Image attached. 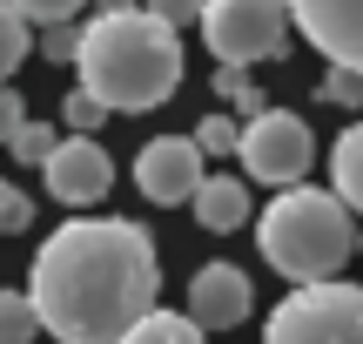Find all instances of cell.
I'll return each instance as SVG.
<instances>
[{"label":"cell","mask_w":363,"mask_h":344,"mask_svg":"<svg viewBox=\"0 0 363 344\" xmlns=\"http://www.w3.org/2000/svg\"><path fill=\"white\" fill-rule=\"evenodd\" d=\"M162 257L155 237L128 216H74L34 257V304L40 331L61 344H121L135 318L155 311Z\"/></svg>","instance_id":"obj_1"},{"label":"cell","mask_w":363,"mask_h":344,"mask_svg":"<svg viewBox=\"0 0 363 344\" xmlns=\"http://www.w3.org/2000/svg\"><path fill=\"white\" fill-rule=\"evenodd\" d=\"M81 95L108 115H148L182 88V34L142 7L94 14L74 41Z\"/></svg>","instance_id":"obj_2"},{"label":"cell","mask_w":363,"mask_h":344,"mask_svg":"<svg viewBox=\"0 0 363 344\" xmlns=\"http://www.w3.org/2000/svg\"><path fill=\"white\" fill-rule=\"evenodd\" d=\"M256 243L269 257V270H283L289 284H323L350 264L357 250V223L330 189H310V183H289L276 189V203L262 210L256 223Z\"/></svg>","instance_id":"obj_3"},{"label":"cell","mask_w":363,"mask_h":344,"mask_svg":"<svg viewBox=\"0 0 363 344\" xmlns=\"http://www.w3.org/2000/svg\"><path fill=\"white\" fill-rule=\"evenodd\" d=\"M262 344H363V291L343 277L296 284L262 324Z\"/></svg>","instance_id":"obj_4"},{"label":"cell","mask_w":363,"mask_h":344,"mask_svg":"<svg viewBox=\"0 0 363 344\" xmlns=\"http://www.w3.org/2000/svg\"><path fill=\"white\" fill-rule=\"evenodd\" d=\"M202 41L222 68H256L289 48V7L283 0H202Z\"/></svg>","instance_id":"obj_5"},{"label":"cell","mask_w":363,"mask_h":344,"mask_svg":"<svg viewBox=\"0 0 363 344\" xmlns=\"http://www.w3.org/2000/svg\"><path fill=\"white\" fill-rule=\"evenodd\" d=\"M235 156H242V176L249 183H303L316 162V135L303 115H289V108H262L249 129H235Z\"/></svg>","instance_id":"obj_6"},{"label":"cell","mask_w":363,"mask_h":344,"mask_svg":"<svg viewBox=\"0 0 363 344\" xmlns=\"http://www.w3.org/2000/svg\"><path fill=\"white\" fill-rule=\"evenodd\" d=\"M40 176H48V196L61 210H88V203H101L115 189V156L94 135H61L48 149V162H40Z\"/></svg>","instance_id":"obj_7"},{"label":"cell","mask_w":363,"mask_h":344,"mask_svg":"<svg viewBox=\"0 0 363 344\" xmlns=\"http://www.w3.org/2000/svg\"><path fill=\"white\" fill-rule=\"evenodd\" d=\"M296 34L323 54L330 68L363 75V0H283Z\"/></svg>","instance_id":"obj_8"},{"label":"cell","mask_w":363,"mask_h":344,"mask_svg":"<svg viewBox=\"0 0 363 344\" xmlns=\"http://www.w3.org/2000/svg\"><path fill=\"white\" fill-rule=\"evenodd\" d=\"M249 311H256V284H249L242 264H202L189 277V311L182 318L195 331H235Z\"/></svg>","instance_id":"obj_9"},{"label":"cell","mask_w":363,"mask_h":344,"mask_svg":"<svg viewBox=\"0 0 363 344\" xmlns=\"http://www.w3.org/2000/svg\"><path fill=\"white\" fill-rule=\"evenodd\" d=\"M202 176H208V169H202V149H195L189 135H155V142L135 156V183H142V196L162 203V210L189 203Z\"/></svg>","instance_id":"obj_10"},{"label":"cell","mask_w":363,"mask_h":344,"mask_svg":"<svg viewBox=\"0 0 363 344\" xmlns=\"http://www.w3.org/2000/svg\"><path fill=\"white\" fill-rule=\"evenodd\" d=\"M189 210H195V223L202 230H242L249 223V183L242 176H202L195 183V196H189Z\"/></svg>","instance_id":"obj_11"},{"label":"cell","mask_w":363,"mask_h":344,"mask_svg":"<svg viewBox=\"0 0 363 344\" xmlns=\"http://www.w3.org/2000/svg\"><path fill=\"white\" fill-rule=\"evenodd\" d=\"M330 196H337L350 216H363V122L343 129L337 149H330Z\"/></svg>","instance_id":"obj_12"},{"label":"cell","mask_w":363,"mask_h":344,"mask_svg":"<svg viewBox=\"0 0 363 344\" xmlns=\"http://www.w3.org/2000/svg\"><path fill=\"white\" fill-rule=\"evenodd\" d=\"M121 344H208V331H195L182 311H148L121 331Z\"/></svg>","instance_id":"obj_13"},{"label":"cell","mask_w":363,"mask_h":344,"mask_svg":"<svg viewBox=\"0 0 363 344\" xmlns=\"http://www.w3.org/2000/svg\"><path fill=\"white\" fill-rule=\"evenodd\" d=\"M34 338H40V318L27 291H0V344H34Z\"/></svg>","instance_id":"obj_14"},{"label":"cell","mask_w":363,"mask_h":344,"mask_svg":"<svg viewBox=\"0 0 363 344\" xmlns=\"http://www.w3.org/2000/svg\"><path fill=\"white\" fill-rule=\"evenodd\" d=\"M21 61H27V21L0 0V88H7V75H13Z\"/></svg>","instance_id":"obj_15"},{"label":"cell","mask_w":363,"mask_h":344,"mask_svg":"<svg viewBox=\"0 0 363 344\" xmlns=\"http://www.w3.org/2000/svg\"><path fill=\"white\" fill-rule=\"evenodd\" d=\"M54 142H61V135H54L48 122H21V129L7 135V149H13V156H21V162H34V169H40V162H48V149H54Z\"/></svg>","instance_id":"obj_16"},{"label":"cell","mask_w":363,"mask_h":344,"mask_svg":"<svg viewBox=\"0 0 363 344\" xmlns=\"http://www.w3.org/2000/svg\"><path fill=\"white\" fill-rule=\"evenodd\" d=\"M189 142L202 149V156H235V122H229V115H208L202 129L189 135Z\"/></svg>","instance_id":"obj_17"},{"label":"cell","mask_w":363,"mask_h":344,"mask_svg":"<svg viewBox=\"0 0 363 344\" xmlns=\"http://www.w3.org/2000/svg\"><path fill=\"white\" fill-rule=\"evenodd\" d=\"M7 7L21 14V21H40V27H48V21H74L88 0H7Z\"/></svg>","instance_id":"obj_18"},{"label":"cell","mask_w":363,"mask_h":344,"mask_svg":"<svg viewBox=\"0 0 363 344\" xmlns=\"http://www.w3.org/2000/svg\"><path fill=\"white\" fill-rule=\"evenodd\" d=\"M323 102L363 108V75H350V68H330V75H323Z\"/></svg>","instance_id":"obj_19"},{"label":"cell","mask_w":363,"mask_h":344,"mask_svg":"<svg viewBox=\"0 0 363 344\" xmlns=\"http://www.w3.org/2000/svg\"><path fill=\"white\" fill-rule=\"evenodd\" d=\"M27 223H34V203L13 183H0V237H13V230H27Z\"/></svg>","instance_id":"obj_20"},{"label":"cell","mask_w":363,"mask_h":344,"mask_svg":"<svg viewBox=\"0 0 363 344\" xmlns=\"http://www.w3.org/2000/svg\"><path fill=\"white\" fill-rule=\"evenodd\" d=\"M101 115H108V108H94L88 102V95H67V102H61V122H67V129H74V135H88V129H101Z\"/></svg>","instance_id":"obj_21"},{"label":"cell","mask_w":363,"mask_h":344,"mask_svg":"<svg viewBox=\"0 0 363 344\" xmlns=\"http://www.w3.org/2000/svg\"><path fill=\"white\" fill-rule=\"evenodd\" d=\"M142 14H155L162 27H175V34H182V27L202 14V0H142Z\"/></svg>","instance_id":"obj_22"},{"label":"cell","mask_w":363,"mask_h":344,"mask_svg":"<svg viewBox=\"0 0 363 344\" xmlns=\"http://www.w3.org/2000/svg\"><path fill=\"white\" fill-rule=\"evenodd\" d=\"M74 41H81V27H74V21H48V34H40V54H54V61H74Z\"/></svg>","instance_id":"obj_23"},{"label":"cell","mask_w":363,"mask_h":344,"mask_svg":"<svg viewBox=\"0 0 363 344\" xmlns=\"http://www.w3.org/2000/svg\"><path fill=\"white\" fill-rule=\"evenodd\" d=\"M21 122H27V108H21V95H13V88H0V142H7V135L21 129Z\"/></svg>","instance_id":"obj_24"},{"label":"cell","mask_w":363,"mask_h":344,"mask_svg":"<svg viewBox=\"0 0 363 344\" xmlns=\"http://www.w3.org/2000/svg\"><path fill=\"white\" fill-rule=\"evenodd\" d=\"M115 7H135V0H101V14H115Z\"/></svg>","instance_id":"obj_25"},{"label":"cell","mask_w":363,"mask_h":344,"mask_svg":"<svg viewBox=\"0 0 363 344\" xmlns=\"http://www.w3.org/2000/svg\"><path fill=\"white\" fill-rule=\"evenodd\" d=\"M357 250H363V230H357Z\"/></svg>","instance_id":"obj_26"}]
</instances>
